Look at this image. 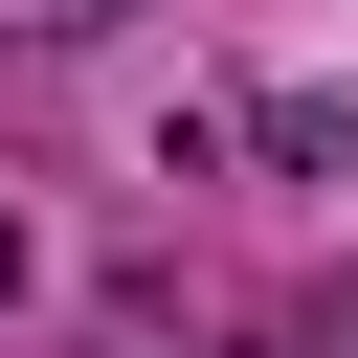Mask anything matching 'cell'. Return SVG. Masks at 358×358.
I'll return each mask as SVG.
<instances>
[{
    "mask_svg": "<svg viewBox=\"0 0 358 358\" xmlns=\"http://www.w3.org/2000/svg\"><path fill=\"white\" fill-rule=\"evenodd\" d=\"M224 358H313V313H291V336H224Z\"/></svg>",
    "mask_w": 358,
    "mask_h": 358,
    "instance_id": "4",
    "label": "cell"
},
{
    "mask_svg": "<svg viewBox=\"0 0 358 358\" xmlns=\"http://www.w3.org/2000/svg\"><path fill=\"white\" fill-rule=\"evenodd\" d=\"M90 22H112V0H0V45H90Z\"/></svg>",
    "mask_w": 358,
    "mask_h": 358,
    "instance_id": "1",
    "label": "cell"
},
{
    "mask_svg": "<svg viewBox=\"0 0 358 358\" xmlns=\"http://www.w3.org/2000/svg\"><path fill=\"white\" fill-rule=\"evenodd\" d=\"M313 358H358V268H336V291H313Z\"/></svg>",
    "mask_w": 358,
    "mask_h": 358,
    "instance_id": "2",
    "label": "cell"
},
{
    "mask_svg": "<svg viewBox=\"0 0 358 358\" xmlns=\"http://www.w3.org/2000/svg\"><path fill=\"white\" fill-rule=\"evenodd\" d=\"M90 358H157V336H90Z\"/></svg>",
    "mask_w": 358,
    "mask_h": 358,
    "instance_id": "5",
    "label": "cell"
},
{
    "mask_svg": "<svg viewBox=\"0 0 358 358\" xmlns=\"http://www.w3.org/2000/svg\"><path fill=\"white\" fill-rule=\"evenodd\" d=\"M22 268H45V246H22V201H0V313H22Z\"/></svg>",
    "mask_w": 358,
    "mask_h": 358,
    "instance_id": "3",
    "label": "cell"
}]
</instances>
